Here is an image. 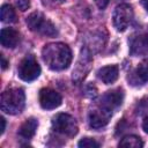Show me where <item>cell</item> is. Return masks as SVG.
Listing matches in <instances>:
<instances>
[{"mask_svg": "<svg viewBox=\"0 0 148 148\" xmlns=\"http://www.w3.org/2000/svg\"><path fill=\"white\" fill-rule=\"evenodd\" d=\"M27 25L31 31L38 32L40 35L44 36H49V37H53L58 34L56 25L47 18H45V16L40 13V12H34L31 13L27 20Z\"/></svg>", "mask_w": 148, "mask_h": 148, "instance_id": "obj_3", "label": "cell"}, {"mask_svg": "<svg viewBox=\"0 0 148 148\" xmlns=\"http://www.w3.org/2000/svg\"><path fill=\"white\" fill-rule=\"evenodd\" d=\"M42 58L52 71H64L72 62V51L64 43H50L42 50Z\"/></svg>", "mask_w": 148, "mask_h": 148, "instance_id": "obj_1", "label": "cell"}, {"mask_svg": "<svg viewBox=\"0 0 148 148\" xmlns=\"http://www.w3.org/2000/svg\"><path fill=\"white\" fill-rule=\"evenodd\" d=\"M15 3L16 7L22 12L27 10L30 7V0H15Z\"/></svg>", "mask_w": 148, "mask_h": 148, "instance_id": "obj_19", "label": "cell"}, {"mask_svg": "<svg viewBox=\"0 0 148 148\" xmlns=\"http://www.w3.org/2000/svg\"><path fill=\"white\" fill-rule=\"evenodd\" d=\"M0 121H1V130H0V134H2L5 132V128H6V120L3 117H0Z\"/></svg>", "mask_w": 148, "mask_h": 148, "instance_id": "obj_21", "label": "cell"}, {"mask_svg": "<svg viewBox=\"0 0 148 148\" xmlns=\"http://www.w3.org/2000/svg\"><path fill=\"white\" fill-rule=\"evenodd\" d=\"M109 1H110V0H95V3L97 5V7H98V8L104 9V8L108 6Z\"/></svg>", "mask_w": 148, "mask_h": 148, "instance_id": "obj_20", "label": "cell"}, {"mask_svg": "<svg viewBox=\"0 0 148 148\" xmlns=\"http://www.w3.org/2000/svg\"><path fill=\"white\" fill-rule=\"evenodd\" d=\"M118 75H119V69H118V66H116V65L104 66L97 71L98 79L105 84L113 83L118 79Z\"/></svg>", "mask_w": 148, "mask_h": 148, "instance_id": "obj_14", "label": "cell"}, {"mask_svg": "<svg viewBox=\"0 0 148 148\" xmlns=\"http://www.w3.org/2000/svg\"><path fill=\"white\" fill-rule=\"evenodd\" d=\"M0 40H1V45L3 47L13 49L17 45V43L20 40V35L13 28H3L0 34Z\"/></svg>", "mask_w": 148, "mask_h": 148, "instance_id": "obj_13", "label": "cell"}, {"mask_svg": "<svg viewBox=\"0 0 148 148\" xmlns=\"http://www.w3.org/2000/svg\"><path fill=\"white\" fill-rule=\"evenodd\" d=\"M128 82L132 86H142L148 82V60L141 61L128 75Z\"/></svg>", "mask_w": 148, "mask_h": 148, "instance_id": "obj_10", "label": "cell"}, {"mask_svg": "<svg viewBox=\"0 0 148 148\" xmlns=\"http://www.w3.org/2000/svg\"><path fill=\"white\" fill-rule=\"evenodd\" d=\"M25 104V95L21 88H10L1 94V110L8 114L20 113Z\"/></svg>", "mask_w": 148, "mask_h": 148, "instance_id": "obj_2", "label": "cell"}, {"mask_svg": "<svg viewBox=\"0 0 148 148\" xmlns=\"http://www.w3.org/2000/svg\"><path fill=\"white\" fill-rule=\"evenodd\" d=\"M40 74V66L32 56H27L22 59L17 68V75L21 80L30 82L36 80Z\"/></svg>", "mask_w": 148, "mask_h": 148, "instance_id": "obj_5", "label": "cell"}, {"mask_svg": "<svg viewBox=\"0 0 148 148\" xmlns=\"http://www.w3.org/2000/svg\"><path fill=\"white\" fill-rule=\"evenodd\" d=\"M7 66H8L7 60L5 59V57H3V56H1V68H2V69H6V68H7Z\"/></svg>", "mask_w": 148, "mask_h": 148, "instance_id": "obj_23", "label": "cell"}, {"mask_svg": "<svg viewBox=\"0 0 148 148\" xmlns=\"http://www.w3.org/2000/svg\"><path fill=\"white\" fill-rule=\"evenodd\" d=\"M0 17L1 21L5 23H12L16 18V14L14 8L10 5H2L1 10H0Z\"/></svg>", "mask_w": 148, "mask_h": 148, "instance_id": "obj_17", "label": "cell"}, {"mask_svg": "<svg viewBox=\"0 0 148 148\" xmlns=\"http://www.w3.org/2000/svg\"><path fill=\"white\" fill-rule=\"evenodd\" d=\"M77 146L80 148H98L99 147V143L95 140V139H91V138H83L79 141Z\"/></svg>", "mask_w": 148, "mask_h": 148, "instance_id": "obj_18", "label": "cell"}, {"mask_svg": "<svg viewBox=\"0 0 148 148\" xmlns=\"http://www.w3.org/2000/svg\"><path fill=\"white\" fill-rule=\"evenodd\" d=\"M111 116H112V113H110V112L105 111L104 109H102L101 106H98L89 112V125H90V127L96 128V130L102 128L109 123Z\"/></svg>", "mask_w": 148, "mask_h": 148, "instance_id": "obj_12", "label": "cell"}, {"mask_svg": "<svg viewBox=\"0 0 148 148\" xmlns=\"http://www.w3.org/2000/svg\"><path fill=\"white\" fill-rule=\"evenodd\" d=\"M38 127V121L37 119L35 118H29L27 119L20 127L18 130V135L22 136L23 139H31L35 133H36V130Z\"/></svg>", "mask_w": 148, "mask_h": 148, "instance_id": "obj_15", "label": "cell"}, {"mask_svg": "<svg viewBox=\"0 0 148 148\" xmlns=\"http://www.w3.org/2000/svg\"><path fill=\"white\" fill-rule=\"evenodd\" d=\"M142 128H143V131L146 133H148V117H146L143 119V121H142Z\"/></svg>", "mask_w": 148, "mask_h": 148, "instance_id": "obj_22", "label": "cell"}, {"mask_svg": "<svg viewBox=\"0 0 148 148\" xmlns=\"http://www.w3.org/2000/svg\"><path fill=\"white\" fill-rule=\"evenodd\" d=\"M62 98L59 92L53 89L44 88L39 91V104L45 110H52L61 105Z\"/></svg>", "mask_w": 148, "mask_h": 148, "instance_id": "obj_9", "label": "cell"}, {"mask_svg": "<svg viewBox=\"0 0 148 148\" xmlns=\"http://www.w3.org/2000/svg\"><path fill=\"white\" fill-rule=\"evenodd\" d=\"M124 101V92L121 89H113V90H109L106 91L99 99L98 102V106H101L102 109H104L105 111L113 113V111H116Z\"/></svg>", "mask_w": 148, "mask_h": 148, "instance_id": "obj_8", "label": "cell"}, {"mask_svg": "<svg viewBox=\"0 0 148 148\" xmlns=\"http://www.w3.org/2000/svg\"><path fill=\"white\" fill-rule=\"evenodd\" d=\"M130 52L132 56H148V34L133 36L130 42Z\"/></svg>", "mask_w": 148, "mask_h": 148, "instance_id": "obj_11", "label": "cell"}, {"mask_svg": "<svg viewBox=\"0 0 148 148\" xmlns=\"http://www.w3.org/2000/svg\"><path fill=\"white\" fill-rule=\"evenodd\" d=\"M53 1H56V2H59V3H62L65 0H53Z\"/></svg>", "mask_w": 148, "mask_h": 148, "instance_id": "obj_25", "label": "cell"}, {"mask_svg": "<svg viewBox=\"0 0 148 148\" xmlns=\"http://www.w3.org/2000/svg\"><path fill=\"white\" fill-rule=\"evenodd\" d=\"M141 3H142V6H143V8L148 12V0H141Z\"/></svg>", "mask_w": 148, "mask_h": 148, "instance_id": "obj_24", "label": "cell"}, {"mask_svg": "<svg viewBox=\"0 0 148 148\" xmlns=\"http://www.w3.org/2000/svg\"><path fill=\"white\" fill-rule=\"evenodd\" d=\"M91 62H92V58H91L90 51L88 50V47H83L80 52L79 60H77L76 66L73 71V81L74 82L79 83L86 77L87 73L90 69Z\"/></svg>", "mask_w": 148, "mask_h": 148, "instance_id": "obj_7", "label": "cell"}, {"mask_svg": "<svg viewBox=\"0 0 148 148\" xmlns=\"http://www.w3.org/2000/svg\"><path fill=\"white\" fill-rule=\"evenodd\" d=\"M143 146L142 140L136 135H127L123 138L119 142V147H130V148H141Z\"/></svg>", "mask_w": 148, "mask_h": 148, "instance_id": "obj_16", "label": "cell"}, {"mask_svg": "<svg viewBox=\"0 0 148 148\" xmlns=\"http://www.w3.org/2000/svg\"><path fill=\"white\" fill-rule=\"evenodd\" d=\"M132 18H133V9L130 5L121 3L114 8L112 15V22L117 31L120 32L125 31L128 28Z\"/></svg>", "mask_w": 148, "mask_h": 148, "instance_id": "obj_6", "label": "cell"}, {"mask_svg": "<svg viewBox=\"0 0 148 148\" xmlns=\"http://www.w3.org/2000/svg\"><path fill=\"white\" fill-rule=\"evenodd\" d=\"M52 128L65 136H74L79 131L77 121L74 117L67 113H58L52 119Z\"/></svg>", "mask_w": 148, "mask_h": 148, "instance_id": "obj_4", "label": "cell"}]
</instances>
